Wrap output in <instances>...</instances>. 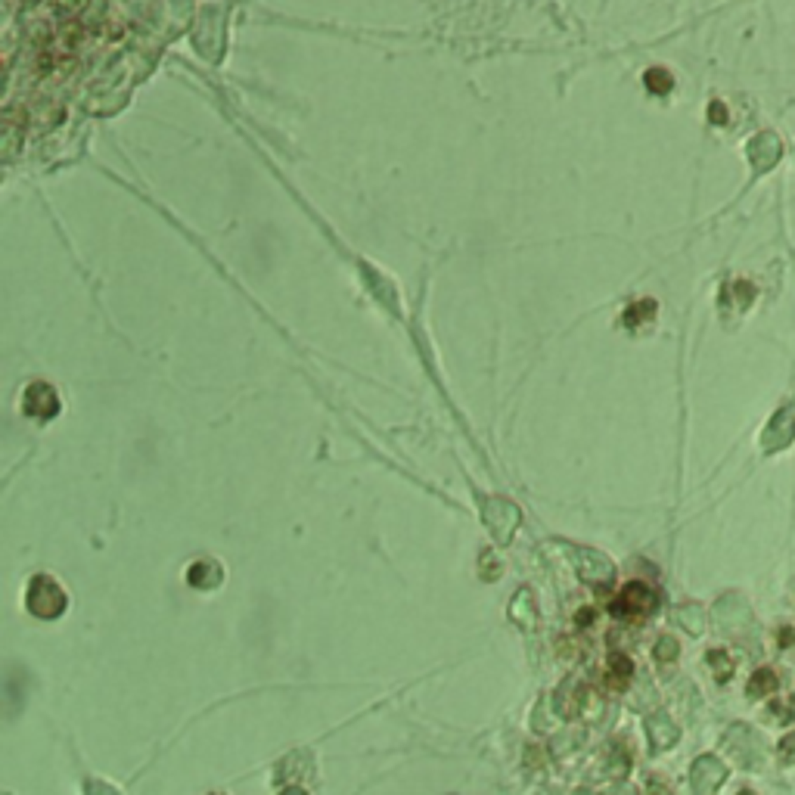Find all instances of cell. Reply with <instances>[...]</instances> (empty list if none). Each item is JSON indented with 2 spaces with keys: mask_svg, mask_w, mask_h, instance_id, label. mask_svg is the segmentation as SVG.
<instances>
[{
  "mask_svg": "<svg viewBox=\"0 0 795 795\" xmlns=\"http://www.w3.org/2000/svg\"><path fill=\"white\" fill-rule=\"evenodd\" d=\"M28 609L41 618H56L62 609H66V594L60 590V584L50 581V578H34L32 590H28Z\"/></svg>",
  "mask_w": 795,
  "mask_h": 795,
  "instance_id": "6da1fadb",
  "label": "cell"
},
{
  "mask_svg": "<svg viewBox=\"0 0 795 795\" xmlns=\"http://www.w3.org/2000/svg\"><path fill=\"white\" fill-rule=\"evenodd\" d=\"M653 606H655L653 590H649L646 584L634 581V584H627V587L618 594L616 603H612V616L616 618H640V616H646Z\"/></svg>",
  "mask_w": 795,
  "mask_h": 795,
  "instance_id": "7a4b0ae2",
  "label": "cell"
},
{
  "mask_svg": "<svg viewBox=\"0 0 795 795\" xmlns=\"http://www.w3.org/2000/svg\"><path fill=\"white\" fill-rule=\"evenodd\" d=\"M25 410L32 416H41V420L53 416L56 410H60V404H56V392L50 386H44V382L32 386V388H28V395H25Z\"/></svg>",
  "mask_w": 795,
  "mask_h": 795,
  "instance_id": "3957f363",
  "label": "cell"
},
{
  "mask_svg": "<svg viewBox=\"0 0 795 795\" xmlns=\"http://www.w3.org/2000/svg\"><path fill=\"white\" fill-rule=\"evenodd\" d=\"M671 84H674V81H671V75H668L665 69H649V72H646V88H649V90L665 93V90L671 88Z\"/></svg>",
  "mask_w": 795,
  "mask_h": 795,
  "instance_id": "277c9868",
  "label": "cell"
},
{
  "mask_svg": "<svg viewBox=\"0 0 795 795\" xmlns=\"http://www.w3.org/2000/svg\"><path fill=\"white\" fill-rule=\"evenodd\" d=\"M609 668H612V674L618 677V684H625L627 677H631L634 665H631V659H627V655H621V653H612V655H609Z\"/></svg>",
  "mask_w": 795,
  "mask_h": 795,
  "instance_id": "5b68a950",
  "label": "cell"
},
{
  "mask_svg": "<svg viewBox=\"0 0 795 795\" xmlns=\"http://www.w3.org/2000/svg\"><path fill=\"white\" fill-rule=\"evenodd\" d=\"M659 646H662V649H659V659H668V655L677 653V649H674V640H662Z\"/></svg>",
  "mask_w": 795,
  "mask_h": 795,
  "instance_id": "8992f818",
  "label": "cell"
},
{
  "mask_svg": "<svg viewBox=\"0 0 795 795\" xmlns=\"http://www.w3.org/2000/svg\"><path fill=\"white\" fill-rule=\"evenodd\" d=\"M578 621H581V625H587V621H590V609H584L581 616H578Z\"/></svg>",
  "mask_w": 795,
  "mask_h": 795,
  "instance_id": "52a82bcc",
  "label": "cell"
}]
</instances>
